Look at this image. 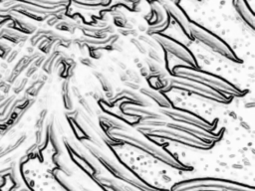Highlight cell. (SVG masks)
Returning a JSON list of instances; mask_svg holds the SVG:
<instances>
[{"label": "cell", "mask_w": 255, "mask_h": 191, "mask_svg": "<svg viewBox=\"0 0 255 191\" xmlns=\"http://www.w3.org/2000/svg\"><path fill=\"white\" fill-rule=\"evenodd\" d=\"M171 191H254V188L227 180L201 178L179 182Z\"/></svg>", "instance_id": "6da1fadb"}, {"label": "cell", "mask_w": 255, "mask_h": 191, "mask_svg": "<svg viewBox=\"0 0 255 191\" xmlns=\"http://www.w3.org/2000/svg\"><path fill=\"white\" fill-rule=\"evenodd\" d=\"M111 134L116 137L119 138L121 140H125L126 142L135 146L136 148H139L141 150H143L144 152L148 153L149 155H151L152 157H154L155 159L160 160L161 162L173 167V168H178V169H187L186 166L182 163H180L176 158H174L173 156H171L169 153L165 152L164 150H162L160 147L151 144L150 142H147L141 138H138L134 135L128 134L126 131H122L120 129L117 130H112Z\"/></svg>", "instance_id": "7a4b0ae2"}, {"label": "cell", "mask_w": 255, "mask_h": 191, "mask_svg": "<svg viewBox=\"0 0 255 191\" xmlns=\"http://www.w3.org/2000/svg\"><path fill=\"white\" fill-rule=\"evenodd\" d=\"M86 145V147L91 150L92 154L94 155L95 158H97L104 166H106V168L113 173L115 176H117L118 178L124 180L127 183H129L133 186H136L139 189L142 190H146V191H150L152 189H150L149 186H147L144 182H142L141 180H139L137 177L133 176L128 170L125 169L123 166H121L118 162H116L113 158L109 157L108 155L104 154V152H102L101 150L97 149L95 146H91L88 145L87 143H84Z\"/></svg>", "instance_id": "3957f363"}, {"label": "cell", "mask_w": 255, "mask_h": 191, "mask_svg": "<svg viewBox=\"0 0 255 191\" xmlns=\"http://www.w3.org/2000/svg\"><path fill=\"white\" fill-rule=\"evenodd\" d=\"M188 34L190 38L196 40L209 50L218 53L221 56H224L228 59L234 60V54L231 52L229 47L222 40H220L217 36L209 32L208 30L194 23H189Z\"/></svg>", "instance_id": "277c9868"}, {"label": "cell", "mask_w": 255, "mask_h": 191, "mask_svg": "<svg viewBox=\"0 0 255 191\" xmlns=\"http://www.w3.org/2000/svg\"><path fill=\"white\" fill-rule=\"evenodd\" d=\"M147 134H154L156 136H162L167 137L169 139H172L174 141L190 145L193 147H199V148H207L211 141H208L207 139H203L197 136H193L190 134H185L182 132H179V130H171L169 128H157V127H147L146 130H144Z\"/></svg>", "instance_id": "5b68a950"}, {"label": "cell", "mask_w": 255, "mask_h": 191, "mask_svg": "<svg viewBox=\"0 0 255 191\" xmlns=\"http://www.w3.org/2000/svg\"><path fill=\"white\" fill-rule=\"evenodd\" d=\"M153 39L158 43V45L167 53L171 54L172 56L176 57L177 59L183 61L184 63L191 65V66H195V61L192 57V54L181 44H179L178 42L164 36L161 35L159 33L154 34L153 35Z\"/></svg>", "instance_id": "8992f818"}, {"label": "cell", "mask_w": 255, "mask_h": 191, "mask_svg": "<svg viewBox=\"0 0 255 191\" xmlns=\"http://www.w3.org/2000/svg\"><path fill=\"white\" fill-rule=\"evenodd\" d=\"M177 74L183 78H186V79H189L192 81H196V82H200L201 84H204L205 86L208 85L209 87H212V89L216 88L221 91H224L227 93H232V94L238 93L228 83L218 80L217 78H215L209 74H204L202 72H197V71H193V70H183V71L177 70Z\"/></svg>", "instance_id": "52a82bcc"}, {"label": "cell", "mask_w": 255, "mask_h": 191, "mask_svg": "<svg viewBox=\"0 0 255 191\" xmlns=\"http://www.w3.org/2000/svg\"><path fill=\"white\" fill-rule=\"evenodd\" d=\"M157 1L164 8V10L168 14V16L172 17L175 20V22L179 25V27L182 29L184 34L189 37L188 27H189L190 22L186 16V14L178 7V5L176 3H173L169 0H157Z\"/></svg>", "instance_id": "ba28073f"}, {"label": "cell", "mask_w": 255, "mask_h": 191, "mask_svg": "<svg viewBox=\"0 0 255 191\" xmlns=\"http://www.w3.org/2000/svg\"><path fill=\"white\" fill-rule=\"evenodd\" d=\"M172 84L175 85V87L177 88H181L197 93L203 96H208L210 98L213 99H217V100H224V97H222L216 91H213L211 88H207L206 86H201L197 83H193V82H188L185 80H172Z\"/></svg>", "instance_id": "9c48e42d"}, {"label": "cell", "mask_w": 255, "mask_h": 191, "mask_svg": "<svg viewBox=\"0 0 255 191\" xmlns=\"http://www.w3.org/2000/svg\"><path fill=\"white\" fill-rule=\"evenodd\" d=\"M150 6L153 11V14L155 15V21L150 23L149 30L153 31L155 34H157L166 28V26L168 25V22H169V16L157 0L151 1Z\"/></svg>", "instance_id": "30bf717a"}, {"label": "cell", "mask_w": 255, "mask_h": 191, "mask_svg": "<svg viewBox=\"0 0 255 191\" xmlns=\"http://www.w3.org/2000/svg\"><path fill=\"white\" fill-rule=\"evenodd\" d=\"M165 114H167V116L174 118V120H179L185 123H188L192 126H196L199 128H202L204 130H207L210 126L207 122H205L204 120L194 116L193 114H190L188 112L185 111H178V110H165L164 111Z\"/></svg>", "instance_id": "8fae6325"}, {"label": "cell", "mask_w": 255, "mask_h": 191, "mask_svg": "<svg viewBox=\"0 0 255 191\" xmlns=\"http://www.w3.org/2000/svg\"><path fill=\"white\" fill-rule=\"evenodd\" d=\"M233 6L239 17L251 27V29H254V14L249 8L246 0H233Z\"/></svg>", "instance_id": "7c38bea8"}, {"label": "cell", "mask_w": 255, "mask_h": 191, "mask_svg": "<svg viewBox=\"0 0 255 191\" xmlns=\"http://www.w3.org/2000/svg\"><path fill=\"white\" fill-rule=\"evenodd\" d=\"M74 3L76 6L85 8V9H95L98 7L107 6L111 0H69Z\"/></svg>", "instance_id": "4fadbf2b"}, {"label": "cell", "mask_w": 255, "mask_h": 191, "mask_svg": "<svg viewBox=\"0 0 255 191\" xmlns=\"http://www.w3.org/2000/svg\"><path fill=\"white\" fill-rule=\"evenodd\" d=\"M141 93L144 94L145 96H148L149 97L153 98L156 102H158V104H161L162 106H168V100L166 98H164L160 94L156 93L155 91H152L149 89H142Z\"/></svg>", "instance_id": "5bb4252c"}, {"label": "cell", "mask_w": 255, "mask_h": 191, "mask_svg": "<svg viewBox=\"0 0 255 191\" xmlns=\"http://www.w3.org/2000/svg\"><path fill=\"white\" fill-rule=\"evenodd\" d=\"M147 63H148V67L150 68V71H151L152 73H154V74H156V75L162 74V69H161V67L159 66V64L154 63V62H150V61H148Z\"/></svg>", "instance_id": "9a60e30c"}, {"label": "cell", "mask_w": 255, "mask_h": 191, "mask_svg": "<svg viewBox=\"0 0 255 191\" xmlns=\"http://www.w3.org/2000/svg\"><path fill=\"white\" fill-rule=\"evenodd\" d=\"M124 1H127V2H132V3H134V2H138V1H140V0H124Z\"/></svg>", "instance_id": "2e32d148"}]
</instances>
